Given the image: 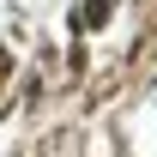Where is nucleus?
I'll return each mask as SVG.
<instances>
[{"mask_svg": "<svg viewBox=\"0 0 157 157\" xmlns=\"http://www.w3.org/2000/svg\"><path fill=\"white\" fill-rule=\"evenodd\" d=\"M109 6H115V0H85V24H103V18H109Z\"/></svg>", "mask_w": 157, "mask_h": 157, "instance_id": "obj_1", "label": "nucleus"}]
</instances>
